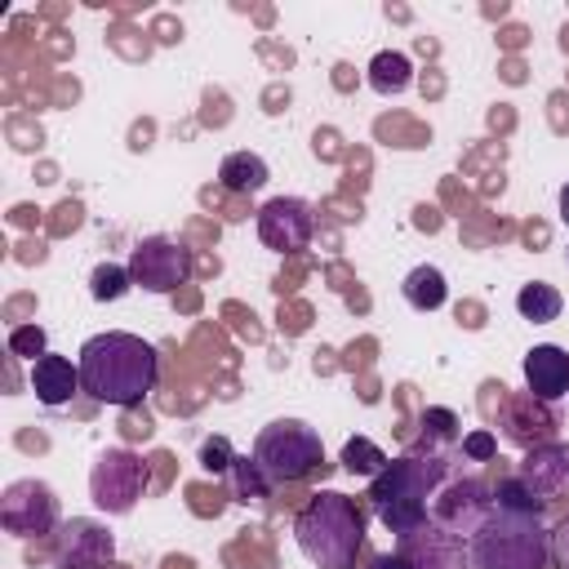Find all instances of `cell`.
I'll return each instance as SVG.
<instances>
[{
  "label": "cell",
  "mask_w": 569,
  "mask_h": 569,
  "mask_svg": "<svg viewBox=\"0 0 569 569\" xmlns=\"http://www.w3.org/2000/svg\"><path fill=\"white\" fill-rule=\"evenodd\" d=\"M80 387L84 396H93L98 405H116V409H133L156 391L160 378V351L124 329H107L80 342Z\"/></svg>",
  "instance_id": "obj_1"
},
{
  "label": "cell",
  "mask_w": 569,
  "mask_h": 569,
  "mask_svg": "<svg viewBox=\"0 0 569 569\" xmlns=\"http://www.w3.org/2000/svg\"><path fill=\"white\" fill-rule=\"evenodd\" d=\"M449 480V453H431V449H409L400 458H391L373 485H369V511L396 533H413L418 525H427L431 516V498L440 493V485Z\"/></svg>",
  "instance_id": "obj_2"
},
{
  "label": "cell",
  "mask_w": 569,
  "mask_h": 569,
  "mask_svg": "<svg viewBox=\"0 0 569 569\" xmlns=\"http://www.w3.org/2000/svg\"><path fill=\"white\" fill-rule=\"evenodd\" d=\"M365 507L338 489L311 493L293 516V542L316 569H356L365 551Z\"/></svg>",
  "instance_id": "obj_3"
},
{
  "label": "cell",
  "mask_w": 569,
  "mask_h": 569,
  "mask_svg": "<svg viewBox=\"0 0 569 569\" xmlns=\"http://www.w3.org/2000/svg\"><path fill=\"white\" fill-rule=\"evenodd\" d=\"M471 569H547L551 565V529L533 511L493 507L485 525L467 538Z\"/></svg>",
  "instance_id": "obj_4"
},
{
  "label": "cell",
  "mask_w": 569,
  "mask_h": 569,
  "mask_svg": "<svg viewBox=\"0 0 569 569\" xmlns=\"http://www.w3.org/2000/svg\"><path fill=\"white\" fill-rule=\"evenodd\" d=\"M253 458L271 485H293L325 462V440L302 418H276L253 436Z\"/></svg>",
  "instance_id": "obj_5"
},
{
  "label": "cell",
  "mask_w": 569,
  "mask_h": 569,
  "mask_svg": "<svg viewBox=\"0 0 569 569\" xmlns=\"http://www.w3.org/2000/svg\"><path fill=\"white\" fill-rule=\"evenodd\" d=\"M142 489H147V467H142V458L133 449L116 445V449H102L98 453V462L89 471V498H93L98 511L129 516L138 507Z\"/></svg>",
  "instance_id": "obj_6"
},
{
  "label": "cell",
  "mask_w": 569,
  "mask_h": 569,
  "mask_svg": "<svg viewBox=\"0 0 569 569\" xmlns=\"http://www.w3.org/2000/svg\"><path fill=\"white\" fill-rule=\"evenodd\" d=\"M196 271L191 249H182L169 236H142L129 253V276L133 284H142L147 293H173L178 284H187Z\"/></svg>",
  "instance_id": "obj_7"
},
{
  "label": "cell",
  "mask_w": 569,
  "mask_h": 569,
  "mask_svg": "<svg viewBox=\"0 0 569 569\" xmlns=\"http://www.w3.org/2000/svg\"><path fill=\"white\" fill-rule=\"evenodd\" d=\"M489 511H493V485L480 476H449L431 498V520L458 538H471Z\"/></svg>",
  "instance_id": "obj_8"
},
{
  "label": "cell",
  "mask_w": 569,
  "mask_h": 569,
  "mask_svg": "<svg viewBox=\"0 0 569 569\" xmlns=\"http://www.w3.org/2000/svg\"><path fill=\"white\" fill-rule=\"evenodd\" d=\"M0 525L13 538H40V533H58V498L44 480H13L0 498Z\"/></svg>",
  "instance_id": "obj_9"
},
{
  "label": "cell",
  "mask_w": 569,
  "mask_h": 569,
  "mask_svg": "<svg viewBox=\"0 0 569 569\" xmlns=\"http://www.w3.org/2000/svg\"><path fill=\"white\" fill-rule=\"evenodd\" d=\"M253 222H258V240H262L267 249H276V253H298V249H307L311 236H316V213H311V204L298 200V196H271V200L258 209Z\"/></svg>",
  "instance_id": "obj_10"
},
{
  "label": "cell",
  "mask_w": 569,
  "mask_h": 569,
  "mask_svg": "<svg viewBox=\"0 0 569 569\" xmlns=\"http://www.w3.org/2000/svg\"><path fill=\"white\" fill-rule=\"evenodd\" d=\"M116 560V538L107 525L89 516H71L53 533V565L58 569H107Z\"/></svg>",
  "instance_id": "obj_11"
},
{
  "label": "cell",
  "mask_w": 569,
  "mask_h": 569,
  "mask_svg": "<svg viewBox=\"0 0 569 569\" xmlns=\"http://www.w3.org/2000/svg\"><path fill=\"white\" fill-rule=\"evenodd\" d=\"M400 547V556L409 560V569H471V560H467V538H458V533H449L445 525H436L431 516H427V525H418L413 533H405V538H396Z\"/></svg>",
  "instance_id": "obj_12"
},
{
  "label": "cell",
  "mask_w": 569,
  "mask_h": 569,
  "mask_svg": "<svg viewBox=\"0 0 569 569\" xmlns=\"http://www.w3.org/2000/svg\"><path fill=\"white\" fill-rule=\"evenodd\" d=\"M516 480L542 502V507H551V502H560L565 493H569V445H538V449H529L525 453V462L516 467Z\"/></svg>",
  "instance_id": "obj_13"
},
{
  "label": "cell",
  "mask_w": 569,
  "mask_h": 569,
  "mask_svg": "<svg viewBox=\"0 0 569 569\" xmlns=\"http://www.w3.org/2000/svg\"><path fill=\"white\" fill-rule=\"evenodd\" d=\"M520 373H525L529 396L542 400V405H551V400H560L569 391V351L556 347V342H538V347L525 351Z\"/></svg>",
  "instance_id": "obj_14"
},
{
  "label": "cell",
  "mask_w": 569,
  "mask_h": 569,
  "mask_svg": "<svg viewBox=\"0 0 569 569\" xmlns=\"http://www.w3.org/2000/svg\"><path fill=\"white\" fill-rule=\"evenodd\" d=\"M556 413L542 405V400H533L529 391L525 396H516V400H507V409H502V436L511 440V445H520V449H538V445H551L556 440Z\"/></svg>",
  "instance_id": "obj_15"
},
{
  "label": "cell",
  "mask_w": 569,
  "mask_h": 569,
  "mask_svg": "<svg viewBox=\"0 0 569 569\" xmlns=\"http://www.w3.org/2000/svg\"><path fill=\"white\" fill-rule=\"evenodd\" d=\"M31 391H36V400L40 405H49V409H58V405H67L76 391H84L80 387V365H71L67 356H40L36 365H31Z\"/></svg>",
  "instance_id": "obj_16"
},
{
  "label": "cell",
  "mask_w": 569,
  "mask_h": 569,
  "mask_svg": "<svg viewBox=\"0 0 569 569\" xmlns=\"http://www.w3.org/2000/svg\"><path fill=\"white\" fill-rule=\"evenodd\" d=\"M267 178H271V169H267V160H262L258 151H231V156H222V164H218V182H222L227 191H240V196L262 191Z\"/></svg>",
  "instance_id": "obj_17"
},
{
  "label": "cell",
  "mask_w": 569,
  "mask_h": 569,
  "mask_svg": "<svg viewBox=\"0 0 569 569\" xmlns=\"http://www.w3.org/2000/svg\"><path fill=\"white\" fill-rule=\"evenodd\" d=\"M400 293H405V302H409L413 311H436V307H445L449 284H445V271H440V267L422 262V267H413V271L400 280Z\"/></svg>",
  "instance_id": "obj_18"
},
{
  "label": "cell",
  "mask_w": 569,
  "mask_h": 569,
  "mask_svg": "<svg viewBox=\"0 0 569 569\" xmlns=\"http://www.w3.org/2000/svg\"><path fill=\"white\" fill-rule=\"evenodd\" d=\"M369 84H373V93H382V98L405 93V89L413 84V62H409V53H400V49L373 53V62H369Z\"/></svg>",
  "instance_id": "obj_19"
},
{
  "label": "cell",
  "mask_w": 569,
  "mask_h": 569,
  "mask_svg": "<svg viewBox=\"0 0 569 569\" xmlns=\"http://www.w3.org/2000/svg\"><path fill=\"white\" fill-rule=\"evenodd\" d=\"M560 307H565V298H560V289L547 284V280H529V284H520V293H516V311H520L525 320H533V325L560 320Z\"/></svg>",
  "instance_id": "obj_20"
},
{
  "label": "cell",
  "mask_w": 569,
  "mask_h": 569,
  "mask_svg": "<svg viewBox=\"0 0 569 569\" xmlns=\"http://www.w3.org/2000/svg\"><path fill=\"white\" fill-rule=\"evenodd\" d=\"M231 480H236V493H240V502H267L271 498V480H267V471L258 467V458L253 453H236V462H231Z\"/></svg>",
  "instance_id": "obj_21"
},
{
  "label": "cell",
  "mask_w": 569,
  "mask_h": 569,
  "mask_svg": "<svg viewBox=\"0 0 569 569\" xmlns=\"http://www.w3.org/2000/svg\"><path fill=\"white\" fill-rule=\"evenodd\" d=\"M458 413L453 409H422V449L445 453L449 445H458Z\"/></svg>",
  "instance_id": "obj_22"
},
{
  "label": "cell",
  "mask_w": 569,
  "mask_h": 569,
  "mask_svg": "<svg viewBox=\"0 0 569 569\" xmlns=\"http://www.w3.org/2000/svg\"><path fill=\"white\" fill-rule=\"evenodd\" d=\"M387 462H391V458H387L369 436H351V440L342 445V471H351V476H378Z\"/></svg>",
  "instance_id": "obj_23"
},
{
  "label": "cell",
  "mask_w": 569,
  "mask_h": 569,
  "mask_svg": "<svg viewBox=\"0 0 569 569\" xmlns=\"http://www.w3.org/2000/svg\"><path fill=\"white\" fill-rule=\"evenodd\" d=\"M129 289H133V276H129V267H120V262H98L93 276H89V293H93L98 302H116V298H124Z\"/></svg>",
  "instance_id": "obj_24"
},
{
  "label": "cell",
  "mask_w": 569,
  "mask_h": 569,
  "mask_svg": "<svg viewBox=\"0 0 569 569\" xmlns=\"http://www.w3.org/2000/svg\"><path fill=\"white\" fill-rule=\"evenodd\" d=\"M493 507H507V511H533V516H542V511H547V507H542V502H538V498L516 480V471H511V476H502V480L493 485Z\"/></svg>",
  "instance_id": "obj_25"
},
{
  "label": "cell",
  "mask_w": 569,
  "mask_h": 569,
  "mask_svg": "<svg viewBox=\"0 0 569 569\" xmlns=\"http://www.w3.org/2000/svg\"><path fill=\"white\" fill-rule=\"evenodd\" d=\"M9 351L36 365L40 356H49V338L40 325H18V329H9Z\"/></svg>",
  "instance_id": "obj_26"
},
{
  "label": "cell",
  "mask_w": 569,
  "mask_h": 569,
  "mask_svg": "<svg viewBox=\"0 0 569 569\" xmlns=\"http://www.w3.org/2000/svg\"><path fill=\"white\" fill-rule=\"evenodd\" d=\"M231 462H236L231 440H227V436H204V445H200V467H204L209 476H222V471H231Z\"/></svg>",
  "instance_id": "obj_27"
},
{
  "label": "cell",
  "mask_w": 569,
  "mask_h": 569,
  "mask_svg": "<svg viewBox=\"0 0 569 569\" xmlns=\"http://www.w3.org/2000/svg\"><path fill=\"white\" fill-rule=\"evenodd\" d=\"M462 453H467L471 462H493V458H498V436H493L489 427L467 431V436H462Z\"/></svg>",
  "instance_id": "obj_28"
},
{
  "label": "cell",
  "mask_w": 569,
  "mask_h": 569,
  "mask_svg": "<svg viewBox=\"0 0 569 569\" xmlns=\"http://www.w3.org/2000/svg\"><path fill=\"white\" fill-rule=\"evenodd\" d=\"M551 560H556L560 569H569V520H560V525L551 529Z\"/></svg>",
  "instance_id": "obj_29"
},
{
  "label": "cell",
  "mask_w": 569,
  "mask_h": 569,
  "mask_svg": "<svg viewBox=\"0 0 569 569\" xmlns=\"http://www.w3.org/2000/svg\"><path fill=\"white\" fill-rule=\"evenodd\" d=\"M365 569H409V560H405L400 551H382V556H373Z\"/></svg>",
  "instance_id": "obj_30"
},
{
  "label": "cell",
  "mask_w": 569,
  "mask_h": 569,
  "mask_svg": "<svg viewBox=\"0 0 569 569\" xmlns=\"http://www.w3.org/2000/svg\"><path fill=\"white\" fill-rule=\"evenodd\" d=\"M560 222H569V182L560 187Z\"/></svg>",
  "instance_id": "obj_31"
},
{
  "label": "cell",
  "mask_w": 569,
  "mask_h": 569,
  "mask_svg": "<svg viewBox=\"0 0 569 569\" xmlns=\"http://www.w3.org/2000/svg\"><path fill=\"white\" fill-rule=\"evenodd\" d=\"M565 258H569V249H565Z\"/></svg>",
  "instance_id": "obj_32"
}]
</instances>
